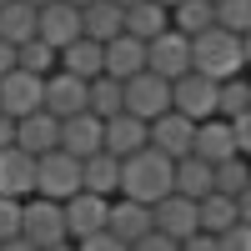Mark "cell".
<instances>
[{"instance_id":"1","label":"cell","mask_w":251,"mask_h":251,"mask_svg":"<svg viewBox=\"0 0 251 251\" xmlns=\"http://www.w3.org/2000/svg\"><path fill=\"white\" fill-rule=\"evenodd\" d=\"M121 201H136V206H156L171 196V161H166L161 151H136L121 161V186H116Z\"/></svg>"},{"instance_id":"2","label":"cell","mask_w":251,"mask_h":251,"mask_svg":"<svg viewBox=\"0 0 251 251\" xmlns=\"http://www.w3.org/2000/svg\"><path fill=\"white\" fill-rule=\"evenodd\" d=\"M191 71L206 75V80H216V86H221V80H231V75H241V71H246V40L211 25L206 35L191 40Z\"/></svg>"},{"instance_id":"3","label":"cell","mask_w":251,"mask_h":251,"mask_svg":"<svg viewBox=\"0 0 251 251\" xmlns=\"http://www.w3.org/2000/svg\"><path fill=\"white\" fill-rule=\"evenodd\" d=\"M121 111L151 126L156 116H166V111H171V86H166L161 75L141 71V75H131V80L121 86Z\"/></svg>"},{"instance_id":"4","label":"cell","mask_w":251,"mask_h":251,"mask_svg":"<svg viewBox=\"0 0 251 251\" xmlns=\"http://www.w3.org/2000/svg\"><path fill=\"white\" fill-rule=\"evenodd\" d=\"M20 241H30L35 251L71 241V236H66V216H60V206H55V201H40V196L20 201Z\"/></svg>"},{"instance_id":"5","label":"cell","mask_w":251,"mask_h":251,"mask_svg":"<svg viewBox=\"0 0 251 251\" xmlns=\"http://www.w3.org/2000/svg\"><path fill=\"white\" fill-rule=\"evenodd\" d=\"M80 191V161H71L66 151H50L35 161V196L40 201H71Z\"/></svg>"},{"instance_id":"6","label":"cell","mask_w":251,"mask_h":251,"mask_svg":"<svg viewBox=\"0 0 251 251\" xmlns=\"http://www.w3.org/2000/svg\"><path fill=\"white\" fill-rule=\"evenodd\" d=\"M171 111L186 116L191 126L211 121V116H216V80H206V75H196V71H186L181 80H171Z\"/></svg>"},{"instance_id":"7","label":"cell","mask_w":251,"mask_h":251,"mask_svg":"<svg viewBox=\"0 0 251 251\" xmlns=\"http://www.w3.org/2000/svg\"><path fill=\"white\" fill-rule=\"evenodd\" d=\"M146 71L161 75L166 86H171V80H181L186 71H191V40L176 35V30H161L151 46H146Z\"/></svg>"},{"instance_id":"8","label":"cell","mask_w":251,"mask_h":251,"mask_svg":"<svg viewBox=\"0 0 251 251\" xmlns=\"http://www.w3.org/2000/svg\"><path fill=\"white\" fill-rule=\"evenodd\" d=\"M86 86L91 80H75L66 71H50L46 75V86H40V111H46L50 121H71L86 111Z\"/></svg>"},{"instance_id":"9","label":"cell","mask_w":251,"mask_h":251,"mask_svg":"<svg viewBox=\"0 0 251 251\" xmlns=\"http://www.w3.org/2000/svg\"><path fill=\"white\" fill-rule=\"evenodd\" d=\"M35 40H46V46L60 55L71 40H80V10L66 5V0H50L46 10H35Z\"/></svg>"},{"instance_id":"10","label":"cell","mask_w":251,"mask_h":251,"mask_svg":"<svg viewBox=\"0 0 251 251\" xmlns=\"http://www.w3.org/2000/svg\"><path fill=\"white\" fill-rule=\"evenodd\" d=\"M106 211H111V201H100L91 191H75L71 201H60V216H66V236L71 241H86L96 231H106Z\"/></svg>"},{"instance_id":"11","label":"cell","mask_w":251,"mask_h":251,"mask_svg":"<svg viewBox=\"0 0 251 251\" xmlns=\"http://www.w3.org/2000/svg\"><path fill=\"white\" fill-rule=\"evenodd\" d=\"M191 131H196V126L186 121V116L166 111V116H156L151 126H146V146L161 151L166 161H181V156H191Z\"/></svg>"},{"instance_id":"12","label":"cell","mask_w":251,"mask_h":251,"mask_svg":"<svg viewBox=\"0 0 251 251\" xmlns=\"http://www.w3.org/2000/svg\"><path fill=\"white\" fill-rule=\"evenodd\" d=\"M151 231H161L166 241H186V236H196V201H186V196H166L151 206Z\"/></svg>"},{"instance_id":"13","label":"cell","mask_w":251,"mask_h":251,"mask_svg":"<svg viewBox=\"0 0 251 251\" xmlns=\"http://www.w3.org/2000/svg\"><path fill=\"white\" fill-rule=\"evenodd\" d=\"M40 86H46V80H40V75H25V71L0 75V111H5L10 121L35 116V111H40Z\"/></svg>"},{"instance_id":"14","label":"cell","mask_w":251,"mask_h":251,"mask_svg":"<svg viewBox=\"0 0 251 251\" xmlns=\"http://www.w3.org/2000/svg\"><path fill=\"white\" fill-rule=\"evenodd\" d=\"M0 196L5 201H30L35 196V156L5 146L0 151Z\"/></svg>"},{"instance_id":"15","label":"cell","mask_w":251,"mask_h":251,"mask_svg":"<svg viewBox=\"0 0 251 251\" xmlns=\"http://www.w3.org/2000/svg\"><path fill=\"white\" fill-rule=\"evenodd\" d=\"M100 151L106 156H116V161H126V156H136V151H146V121H136V116H111L106 126H100Z\"/></svg>"},{"instance_id":"16","label":"cell","mask_w":251,"mask_h":251,"mask_svg":"<svg viewBox=\"0 0 251 251\" xmlns=\"http://www.w3.org/2000/svg\"><path fill=\"white\" fill-rule=\"evenodd\" d=\"M100 71H106L111 80H121V86H126L131 75H141V71H146V46H141V40H131V35L121 30L111 46H100Z\"/></svg>"},{"instance_id":"17","label":"cell","mask_w":251,"mask_h":251,"mask_svg":"<svg viewBox=\"0 0 251 251\" xmlns=\"http://www.w3.org/2000/svg\"><path fill=\"white\" fill-rule=\"evenodd\" d=\"M100 126H106V121H96L91 111H80V116H71V121H60V146H55V151H66L71 161L96 156V151H100Z\"/></svg>"},{"instance_id":"18","label":"cell","mask_w":251,"mask_h":251,"mask_svg":"<svg viewBox=\"0 0 251 251\" xmlns=\"http://www.w3.org/2000/svg\"><path fill=\"white\" fill-rule=\"evenodd\" d=\"M60 146V121H50L46 111H35L25 121H15V151H25V156H50Z\"/></svg>"},{"instance_id":"19","label":"cell","mask_w":251,"mask_h":251,"mask_svg":"<svg viewBox=\"0 0 251 251\" xmlns=\"http://www.w3.org/2000/svg\"><path fill=\"white\" fill-rule=\"evenodd\" d=\"M191 156L206 161V166H221V161H231L236 156V141H231V126L226 121H201L196 131H191Z\"/></svg>"},{"instance_id":"20","label":"cell","mask_w":251,"mask_h":251,"mask_svg":"<svg viewBox=\"0 0 251 251\" xmlns=\"http://www.w3.org/2000/svg\"><path fill=\"white\" fill-rule=\"evenodd\" d=\"M106 231L121 241V246H136L146 231H151V206H136V201H111V211H106Z\"/></svg>"},{"instance_id":"21","label":"cell","mask_w":251,"mask_h":251,"mask_svg":"<svg viewBox=\"0 0 251 251\" xmlns=\"http://www.w3.org/2000/svg\"><path fill=\"white\" fill-rule=\"evenodd\" d=\"M116 186H121V161L106 156V151H96L80 161V191H91L100 201H116Z\"/></svg>"},{"instance_id":"22","label":"cell","mask_w":251,"mask_h":251,"mask_svg":"<svg viewBox=\"0 0 251 251\" xmlns=\"http://www.w3.org/2000/svg\"><path fill=\"white\" fill-rule=\"evenodd\" d=\"M121 30L131 35V40H141V46H151L161 30H171V15H166L161 5H151V0H141V5L121 10Z\"/></svg>"},{"instance_id":"23","label":"cell","mask_w":251,"mask_h":251,"mask_svg":"<svg viewBox=\"0 0 251 251\" xmlns=\"http://www.w3.org/2000/svg\"><path fill=\"white\" fill-rule=\"evenodd\" d=\"M55 71H66V75H75V80H96V75H106V71H100V46H96V40H86V35L71 40V46L55 55Z\"/></svg>"},{"instance_id":"24","label":"cell","mask_w":251,"mask_h":251,"mask_svg":"<svg viewBox=\"0 0 251 251\" xmlns=\"http://www.w3.org/2000/svg\"><path fill=\"white\" fill-rule=\"evenodd\" d=\"M80 35L96 40V46H111V40L121 35V10L111 5V0H96V5L80 10Z\"/></svg>"},{"instance_id":"25","label":"cell","mask_w":251,"mask_h":251,"mask_svg":"<svg viewBox=\"0 0 251 251\" xmlns=\"http://www.w3.org/2000/svg\"><path fill=\"white\" fill-rule=\"evenodd\" d=\"M0 40L5 46H25V40H35V10L20 5V0H10V5H0Z\"/></svg>"},{"instance_id":"26","label":"cell","mask_w":251,"mask_h":251,"mask_svg":"<svg viewBox=\"0 0 251 251\" xmlns=\"http://www.w3.org/2000/svg\"><path fill=\"white\" fill-rule=\"evenodd\" d=\"M211 25H216V15H211V5H206V0H181V5L171 10V30H176V35H186V40L206 35Z\"/></svg>"},{"instance_id":"27","label":"cell","mask_w":251,"mask_h":251,"mask_svg":"<svg viewBox=\"0 0 251 251\" xmlns=\"http://www.w3.org/2000/svg\"><path fill=\"white\" fill-rule=\"evenodd\" d=\"M86 111H91L96 121H111V116H121V80H111V75H96L91 86H86Z\"/></svg>"},{"instance_id":"28","label":"cell","mask_w":251,"mask_h":251,"mask_svg":"<svg viewBox=\"0 0 251 251\" xmlns=\"http://www.w3.org/2000/svg\"><path fill=\"white\" fill-rule=\"evenodd\" d=\"M211 191H216V196H231V201L251 191V176H246V156H231V161L211 166Z\"/></svg>"},{"instance_id":"29","label":"cell","mask_w":251,"mask_h":251,"mask_svg":"<svg viewBox=\"0 0 251 251\" xmlns=\"http://www.w3.org/2000/svg\"><path fill=\"white\" fill-rule=\"evenodd\" d=\"M251 116V91H246V75H231L216 86V121H236Z\"/></svg>"},{"instance_id":"30","label":"cell","mask_w":251,"mask_h":251,"mask_svg":"<svg viewBox=\"0 0 251 251\" xmlns=\"http://www.w3.org/2000/svg\"><path fill=\"white\" fill-rule=\"evenodd\" d=\"M211 15H216V30L246 40V30H251V0H216Z\"/></svg>"},{"instance_id":"31","label":"cell","mask_w":251,"mask_h":251,"mask_svg":"<svg viewBox=\"0 0 251 251\" xmlns=\"http://www.w3.org/2000/svg\"><path fill=\"white\" fill-rule=\"evenodd\" d=\"M15 71H25V75H40L46 80L55 71V50L46 46V40H25V46L15 50Z\"/></svg>"},{"instance_id":"32","label":"cell","mask_w":251,"mask_h":251,"mask_svg":"<svg viewBox=\"0 0 251 251\" xmlns=\"http://www.w3.org/2000/svg\"><path fill=\"white\" fill-rule=\"evenodd\" d=\"M216 251H251V226H226V231L216 236Z\"/></svg>"},{"instance_id":"33","label":"cell","mask_w":251,"mask_h":251,"mask_svg":"<svg viewBox=\"0 0 251 251\" xmlns=\"http://www.w3.org/2000/svg\"><path fill=\"white\" fill-rule=\"evenodd\" d=\"M20 236V201L0 196V241H15Z\"/></svg>"},{"instance_id":"34","label":"cell","mask_w":251,"mask_h":251,"mask_svg":"<svg viewBox=\"0 0 251 251\" xmlns=\"http://www.w3.org/2000/svg\"><path fill=\"white\" fill-rule=\"evenodd\" d=\"M75 251H131V246H121L111 231H96V236H86V241H71Z\"/></svg>"},{"instance_id":"35","label":"cell","mask_w":251,"mask_h":251,"mask_svg":"<svg viewBox=\"0 0 251 251\" xmlns=\"http://www.w3.org/2000/svg\"><path fill=\"white\" fill-rule=\"evenodd\" d=\"M231 126V141H236V156L251 151V116H236V121H226Z\"/></svg>"},{"instance_id":"36","label":"cell","mask_w":251,"mask_h":251,"mask_svg":"<svg viewBox=\"0 0 251 251\" xmlns=\"http://www.w3.org/2000/svg\"><path fill=\"white\" fill-rule=\"evenodd\" d=\"M131 251H176V241H166L161 231H146V236H141V241H136Z\"/></svg>"},{"instance_id":"37","label":"cell","mask_w":251,"mask_h":251,"mask_svg":"<svg viewBox=\"0 0 251 251\" xmlns=\"http://www.w3.org/2000/svg\"><path fill=\"white\" fill-rule=\"evenodd\" d=\"M176 251H216V236H206V231H196V236H186Z\"/></svg>"},{"instance_id":"38","label":"cell","mask_w":251,"mask_h":251,"mask_svg":"<svg viewBox=\"0 0 251 251\" xmlns=\"http://www.w3.org/2000/svg\"><path fill=\"white\" fill-rule=\"evenodd\" d=\"M5 146H15V121L0 111V151H5Z\"/></svg>"},{"instance_id":"39","label":"cell","mask_w":251,"mask_h":251,"mask_svg":"<svg viewBox=\"0 0 251 251\" xmlns=\"http://www.w3.org/2000/svg\"><path fill=\"white\" fill-rule=\"evenodd\" d=\"M10 71H15V46L0 40V75H10Z\"/></svg>"},{"instance_id":"40","label":"cell","mask_w":251,"mask_h":251,"mask_svg":"<svg viewBox=\"0 0 251 251\" xmlns=\"http://www.w3.org/2000/svg\"><path fill=\"white\" fill-rule=\"evenodd\" d=\"M0 251H35V246H30V241H20V236H15V241H0Z\"/></svg>"},{"instance_id":"41","label":"cell","mask_w":251,"mask_h":251,"mask_svg":"<svg viewBox=\"0 0 251 251\" xmlns=\"http://www.w3.org/2000/svg\"><path fill=\"white\" fill-rule=\"evenodd\" d=\"M151 5H161V10H166V15H171V10H176V5H181V0H151Z\"/></svg>"},{"instance_id":"42","label":"cell","mask_w":251,"mask_h":251,"mask_svg":"<svg viewBox=\"0 0 251 251\" xmlns=\"http://www.w3.org/2000/svg\"><path fill=\"white\" fill-rule=\"evenodd\" d=\"M20 5H30V10H46V5H50V0H20Z\"/></svg>"},{"instance_id":"43","label":"cell","mask_w":251,"mask_h":251,"mask_svg":"<svg viewBox=\"0 0 251 251\" xmlns=\"http://www.w3.org/2000/svg\"><path fill=\"white\" fill-rule=\"evenodd\" d=\"M111 5H116V10H131V5H141V0H111Z\"/></svg>"},{"instance_id":"44","label":"cell","mask_w":251,"mask_h":251,"mask_svg":"<svg viewBox=\"0 0 251 251\" xmlns=\"http://www.w3.org/2000/svg\"><path fill=\"white\" fill-rule=\"evenodd\" d=\"M66 5H75V10H86V5H96V0H66Z\"/></svg>"},{"instance_id":"45","label":"cell","mask_w":251,"mask_h":251,"mask_svg":"<svg viewBox=\"0 0 251 251\" xmlns=\"http://www.w3.org/2000/svg\"><path fill=\"white\" fill-rule=\"evenodd\" d=\"M46 251H75V246H71V241H60V246H46Z\"/></svg>"},{"instance_id":"46","label":"cell","mask_w":251,"mask_h":251,"mask_svg":"<svg viewBox=\"0 0 251 251\" xmlns=\"http://www.w3.org/2000/svg\"><path fill=\"white\" fill-rule=\"evenodd\" d=\"M0 5H10V0H0Z\"/></svg>"}]
</instances>
